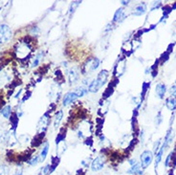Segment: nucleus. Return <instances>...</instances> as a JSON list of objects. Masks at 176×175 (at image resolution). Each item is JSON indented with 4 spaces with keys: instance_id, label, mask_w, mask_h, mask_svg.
I'll list each match as a JSON object with an SVG mask.
<instances>
[{
    "instance_id": "obj_27",
    "label": "nucleus",
    "mask_w": 176,
    "mask_h": 175,
    "mask_svg": "<svg viewBox=\"0 0 176 175\" xmlns=\"http://www.w3.org/2000/svg\"><path fill=\"white\" fill-rule=\"evenodd\" d=\"M14 175H23V170H22V169H16V171L14 172Z\"/></svg>"
},
{
    "instance_id": "obj_13",
    "label": "nucleus",
    "mask_w": 176,
    "mask_h": 175,
    "mask_svg": "<svg viewBox=\"0 0 176 175\" xmlns=\"http://www.w3.org/2000/svg\"><path fill=\"white\" fill-rule=\"evenodd\" d=\"M69 79H70V81L75 83L79 80V72L76 68H72L69 72Z\"/></svg>"
},
{
    "instance_id": "obj_26",
    "label": "nucleus",
    "mask_w": 176,
    "mask_h": 175,
    "mask_svg": "<svg viewBox=\"0 0 176 175\" xmlns=\"http://www.w3.org/2000/svg\"><path fill=\"white\" fill-rule=\"evenodd\" d=\"M128 163H129V165H130V166H131V165H134L135 164H137L138 162H137L136 159H130V160L128 161Z\"/></svg>"
},
{
    "instance_id": "obj_24",
    "label": "nucleus",
    "mask_w": 176,
    "mask_h": 175,
    "mask_svg": "<svg viewBox=\"0 0 176 175\" xmlns=\"http://www.w3.org/2000/svg\"><path fill=\"white\" fill-rule=\"evenodd\" d=\"M159 146H160V142H157V143H155V145H154V151L157 153V151L159 150Z\"/></svg>"
},
{
    "instance_id": "obj_25",
    "label": "nucleus",
    "mask_w": 176,
    "mask_h": 175,
    "mask_svg": "<svg viewBox=\"0 0 176 175\" xmlns=\"http://www.w3.org/2000/svg\"><path fill=\"white\" fill-rule=\"evenodd\" d=\"M170 157H171V154L167 155L166 159V162H165V165H166V166H167V165H169V163H170Z\"/></svg>"
},
{
    "instance_id": "obj_23",
    "label": "nucleus",
    "mask_w": 176,
    "mask_h": 175,
    "mask_svg": "<svg viewBox=\"0 0 176 175\" xmlns=\"http://www.w3.org/2000/svg\"><path fill=\"white\" fill-rule=\"evenodd\" d=\"M50 168H51V165H50V164L49 165H46L44 168L42 169V173L43 175H47V174H49L50 173Z\"/></svg>"
},
{
    "instance_id": "obj_10",
    "label": "nucleus",
    "mask_w": 176,
    "mask_h": 175,
    "mask_svg": "<svg viewBox=\"0 0 176 175\" xmlns=\"http://www.w3.org/2000/svg\"><path fill=\"white\" fill-rule=\"evenodd\" d=\"M155 91H156V94H157L158 98L163 99L166 92V87L165 84H163V83H159V84L156 85Z\"/></svg>"
},
{
    "instance_id": "obj_6",
    "label": "nucleus",
    "mask_w": 176,
    "mask_h": 175,
    "mask_svg": "<svg viewBox=\"0 0 176 175\" xmlns=\"http://www.w3.org/2000/svg\"><path fill=\"white\" fill-rule=\"evenodd\" d=\"M77 99H78V97L76 96V94H75L74 92H69V93L64 95L63 99H62V104H63V106H67L70 103H74Z\"/></svg>"
},
{
    "instance_id": "obj_19",
    "label": "nucleus",
    "mask_w": 176,
    "mask_h": 175,
    "mask_svg": "<svg viewBox=\"0 0 176 175\" xmlns=\"http://www.w3.org/2000/svg\"><path fill=\"white\" fill-rule=\"evenodd\" d=\"M41 58H42V53H39L38 55H37L35 56V60H33V61L32 63V67H36V66H37Z\"/></svg>"
},
{
    "instance_id": "obj_15",
    "label": "nucleus",
    "mask_w": 176,
    "mask_h": 175,
    "mask_svg": "<svg viewBox=\"0 0 176 175\" xmlns=\"http://www.w3.org/2000/svg\"><path fill=\"white\" fill-rule=\"evenodd\" d=\"M62 117H63V113H62L61 110L58 111V112L56 114L55 120H54V126H55V127H57L58 126H60V123H61V120H62Z\"/></svg>"
},
{
    "instance_id": "obj_2",
    "label": "nucleus",
    "mask_w": 176,
    "mask_h": 175,
    "mask_svg": "<svg viewBox=\"0 0 176 175\" xmlns=\"http://www.w3.org/2000/svg\"><path fill=\"white\" fill-rule=\"evenodd\" d=\"M13 33L11 28L7 24L0 25V43H8L12 39Z\"/></svg>"
},
{
    "instance_id": "obj_20",
    "label": "nucleus",
    "mask_w": 176,
    "mask_h": 175,
    "mask_svg": "<svg viewBox=\"0 0 176 175\" xmlns=\"http://www.w3.org/2000/svg\"><path fill=\"white\" fill-rule=\"evenodd\" d=\"M39 161H40V160H39V156H35V157H32L31 159L28 161V164H29L30 165L33 166V165H37Z\"/></svg>"
},
{
    "instance_id": "obj_16",
    "label": "nucleus",
    "mask_w": 176,
    "mask_h": 175,
    "mask_svg": "<svg viewBox=\"0 0 176 175\" xmlns=\"http://www.w3.org/2000/svg\"><path fill=\"white\" fill-rule=\"evenodd\" d=\"M164 148H165L164 146H161L160 149H159V150H158V152L156 153V159H155V165H156V166L158 165V164L160 163L161 160H162V156H163V152H164Z\"/></svg>"
},
{
    "instance_id": "obj_1",
    "label": "nucleus",
    "mask_w": 176,
    "mask_h": 175,
    "mask_svg": "<svg viewBox=\"0 0 176 175\" xmlns=\"http://www.w3.org/2000/svg\"><path fill=\"white\" fill-rule=\"evenodd\" d=\"M107 78H108V72L106 70H102L98 74V77L92 80L91 83L88 85V91L91 93L99 92V90L106 83Z\"/></svg>"
},
{
    "instance_id": "obj_11",
    "label": "nucleus",
    "mask_w": 176,
    "mask_h": 175,
    "mask_svg": "<svg viewBox=\"0 0 176 175\" xmlns=\"http://www.w3.org/2000/svg\"><path fill=\"white\" fill-rule=\"evenodd\" d=\"M166 105L170 110H171V111L174 110V108L176 107V99H175V97L170 96V97L167 98L166 101Z\"/></svg>"
},
{
    "instance_id": "obj_21",
    "label": "nucleus",
    "mask_w": 176,
    "mask_h": 175,
    "mask_svg": "<svg viewBox=\"0 0 176 175\" xmlns=\"http://www.w3.org/2000/svg\"><path fill=\"white\" fill-rule=\"evenodd\" d=\"M80 4V1H74V2H72L71 5H70V8H69V13H70V14L74 13L75 10L77 9V7H78Z\"/></svg>"
},
{
    "instance_id": "obj_14",
    "label": "nucleus",
    "mask_w": 176,
    "mask_h": 175,
    "mask_svg": "<svg viewBox=\"0 0 176 175\" xmlns=\"http://www.w3.org/2000/svg\"><path fill=\"white\" fill-rule=\"evenodd\" d=\"M87 92H88V89H86L85 87H83V86H79V87H77L76 89H75V91H74V93L76 94V96L78 98L79 97H83Z\"/></svg>"
},
{
    "instance_id": "obj_29",
    "label": "nucleus",
    "mask_w": 176,
    "mask_h": 175,
    "mask_svg": "<svg viewBox=\"0 0 176 175\" xmlns=\"http://www.w3.org/2000/svg\"><path fill=\"white\" fill-rule=\"evenodd\" d=\"M38 175H43V174H42V173H39Z\"/></svg>"
},
{
    "instance_id": "obj_28",
    "label": "nucleus",
    "mask_w": 176,
    "mask_h": 175,
    "mask_svg": "<svg viewBox=\"0 0 176 175\" xmlns=\"http://www.w3.org/2000/svg\"><path fill=\"white\" fill-rule=\"evenodd\" d=\"M122 4H123V5H128V4H129V1H122Z\"/></svg>"
},
{
    "instance_id": "obj_22",
    "label": "nucleus",
    "mask_w": 176,
    "mask_h": 175,
    "mask_svg": "<svg viewBox=\"0 0 176 175\" xmlns=\"http://www.w3.org/2000/svg\"><path fill=\"white\" fill-rule=\"evenodd\" d=\"M30 34L33 35V36H37L39 34V28L37 26V25H35V26H33L30 30Z\"/></svg>"
},
{
    "instance_id": "obj_17",
    "label": "nucleus",
    "mask_w": 176,
    "mask_h": 175,
    "mask_svg": "<svg viewBox=\"0 0 176 175\" xmlns=\"http://www.w3.org/2000/svg\"><path fill=\"white\" fill-rule=\"evenodd\" d=\"M1 113H2V115H3L4 118L8 119V118L10 117L11 113H12V111H11V106H10V105L4 106V107L2 108V110H1Z\"/></svg>"
},
{
    "instance_id": "obj_8",
    "label": "nucleus",
    "mask_w": 176,
    "mask_h": 175,
    "mask_svg": "<svg viewBox=\"0 0 176 175\" xmlns=\"http://www.w3.org/2000/svg\"><path fill=\"white\" fill-rule=\"evenodd\" d=\"M124 10L123 8H119L118 10H117L114 14V16H113V21L114 22H121L124 19Z\"/></svg>"
},
{
    "instance_id": "obj_9",
    "label": "nucleus",
    "mask_w": 176,
    "mask_h": 175,
    "mask_svg": "<svg viewBox=\"0 0 176 175\" xmlns=\"http://www.w3.org/2000/svg\"><path fill=\"white\" fill-rule=\"evenodd\" d=\"M146 11H147V5L145 3H142L135 7V9L133 11V15H135V16L143 15L146 14Z\"/></svg>"
},
{
    "instance_id": "obj_7",
    "label": "nucleus",
    "mask_w": 176,
    "mask_h": 175,
    "mask_svg": "<svg viewBox=\"0 0 176 175\" xmlns=\"http://www.w3.org/2000/svg\"><path fill=\"white\" fill-rule=\"evenodd\" d=\"M127 172L128 174H132V175H141V174H143V168L141 166L140 163H137L134 165H131Z\"/></svg>"
},
{
    "instance_id": "obj_4",
    "label": "nucleus",
    "mask_w": 176,
    "mask_h": 175,
    "mask_svg": "<svg viewBox=\"0 0 176 175\" xmlns=\"http://www.w3.org/2000/svg\"><path fill=\"white\" fill-rule=\"evenodd\" d=\"M104 166V160L102 156H97L95 159L91 162V170L94 172H98L102 170Z\"/></svg>"
},
{
    "instance_id": "obj_5",
    "label": "nucleus",
    "mask_w": 176,
    "mask_h": 175,
    "mask_svg": "<svg viewBox=\"0 0 176 175\" xmlns=\"http://www.w3.org/2000/svg\"><path fill=\"white\" fill-rule=\"evenodd\" d=\"M100 60L98 57H93V58H90V60H88L87 64H85V67H86V71L88 72H93V71H96L99 66H100Z\"/></svg>"
},
{
    "instance_id": "obj_3",
    "label": "nucleus",
    "mask_w": 176,
    "mask_h": 175,
    "mask_svg": "<svg viewBox=\"0 0 176 175\" xmlns=\"http://www.w3.org/2000/svg\"><path fill=\"white\" fill-rule=\"evenodd\" d=\"M152 160H153V153L152 151H150V150H145L143 153L141 154L140 156V165L144 169H147L148 168V166L150 165V164L152 163Z\"/></svg>"
},
{
    "instance_id": "obj_18",
    "label": "nucleus",
    "mask_w": 176,
    "mask_h": 175,
    "mask_svg": "<svg viewBox=\"0 0 176 175\" xmlns=\"http://www.w3.org/2000/svg\"><path fill=\"white\" fill-rule=\"evenodd\" d=\"M0 175H10V169L7 165H0Z\"/></svg>"
},
{
    "instance_id": "obj_12",
    "label": "nucleus",
    "mask_w": 176,
    "mask_h": 175,
    "mask_svg": "<svg viewBox=\"0 0 176 175\" xmlns=\"http://www.w3.org/2000/svg\"><path fill=\"white\" fill-rule=\"evenodd\" d=\"M48 151H49V144L46 142L44 146L42 147V149H41V151H40V155H39L40 162H44L45 161L46 157H47V154H48Z\"/></svg>"
}]
</instances>
